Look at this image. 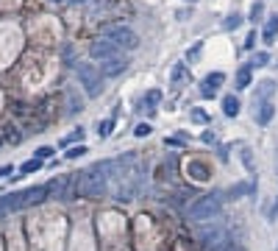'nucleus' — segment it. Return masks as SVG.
I'll list each match as a JSON object with an SVG mask.
<instances>
[{
    "mask_svg": "<svg viewBox=\"0 0 278 251\" xmlns=\"http://www.w3.org/2000/svg\"><path fill=\"white\" fill-rule=\"evenodd\" d=\"M239 109H242V104H239V98H236V95H225V98H222V115H225V118H236Z\"/></svg>",
    "mask_w": 278,
    "mask_h": 251,
    "instance_id": "9d476101",
    "label": "nucleus"
},
{
    "mask_svg": "<svg viewBox=\"0 0 278 251\" xmlns=\"http://www.w3.org/2000/svg\"><path fill=\"white\" fill-rule=\"evenodd\" d=\"M256 120H259V126H267L273 120V115H276V104L273 101H267V104H262V106H256Z\"/></svg>",
    "mask_w": 278,
    "mask_h": 251,
    "instance_id": "f8f14e48",
    "label": "nucleus"
},
{
    "mask_svg": "<svg viewBox=\"0 0 278 251\" xmlns=\"http://www.w3.org/2000/svg\"><path fill=\"white\" fill-rule=\"evenodd\" d=\"M253 45H256V31H250V34H248V39H245L242 48L245 50H253Z\"/></svg>",
    "mask_w": 278,
    "mask_h": 251,
    "instance_id": "a878e982",
    "label": "nucleus"
},
{
    "mask_svg": "<svg viewBox=\"0 0 278 251\" xmlns=\"http://www.w3.org/2000/svg\"><path fill=\"white\" fill-rule=\"evenodd\" d=\"M184 81H189V67L184 62H178V64H173V73H170V84L173 87H181Z\"/></svg>",
    "mask_w": 278,
    "mask_h": 251,
    "instance_id": "1a4fd4ad",
    "label": "nucleus"
},
{
    "mask_svg": "<svg viewBox=\"0 0 278 251\" xmlns=\"http://www.w3.org/2000/svg\"><path fill=\"white\" fill-rule=\"evenodd\" d=\"M242 162L248 167V173H253V159H250V148H242Z\"/></svg>",
    "mask_w": 278,
    "mask_h": 251,
    "instance_id": "b1692460",
    "label": "nucleus"
},
{
    "mask_svg": "<svg viewBox=\"0 0 278 251\" xmlns=\"http://www.w3.org/2000/svg\"><path fill=\"white\" fill-rule=\"evenodd\" d=\"M75 70H78V81H81V87L86 90V95L89 98L100 95V90H103V78H100V73L95 70V64H75Z\"/></svg>",
    "mask_w": 278,
    "mask_h": 251,
    "instance_id": "7ed1b4c3",
    "label": "nucleus"
},
{
    "mask_svg": "<svg viewBox=\"0 0 278 251\" xmlns=\"http://www.w3.org/2000/svg\"><path fill=\"white\" fill-rule=\"evenodd\" d=\"M89 53H92V59H100V62H111V59H117L120 48H117V45H111L109 39H97L95 45L89 48Z\"/></svg>",
    "mask_w": 278,
    "mask_h": 251,
    "instance_id": "20e7f679",
    "label": "nucleus"
},
{
    "mask_svg": "<svg viewBox=\"0 0 278 251\" xmlns=\"http://www.w3.org/2000/svg\"><path fill=\"white\" fill-rule=\"evenodd\" d=\"M208 251H245L239 243H231V240H225V243L214 246V249H208Z\"/></svg>",
    "mask_w": 278,
    "mask_h": 251,
    "instance_id": "6ab92c4d",
    "label": "nucleus"
},
{
    "mask_svg": "<svg viewBox=\"0 0 278 251\" xmlns=\"http://www.w3.org/2000/svg\"><path fill=\"white\" fill-rule=\"evenodd\" d=\"M189 170H192V173H198V176H195V179H208V173H206V167H203V165H198V162H192V165H189Z\"/></svg>",
    "mask_w": 278,
    "mask_h": 251,
    "instance_id": "aec40b11",
    "label": "nucleus"
},
{
    "mask_svg": "<svg viewBox=\"0 0 278 251\" xmlns=\"http://www.w3.org/2000/svg\"><path fill=\"white\" fill-rule=\"evenodd\" d=\"M11 170H14V167H11V165H3V167H0V179H6V176H8V173H11Z\"/></svg>",
    "mask_w": 278,
    "mask_h": 251,
    "instance_id": "c85d7f7f",
    "label": "nucleus"
},
{
    "mask_svg": "<svg viewBox=\"0 0 278 251\" xmlns=\"http://www.w3.org/2000/svg\"><path fill=\"white\" fill-rule=\"evenodd\" d=\"M276 34H278V14H270L267 22H264V28H262V39L267 42V45H273Z\"/></svg>",
    "mask_w": 278,
    "mask_h": 251,
    "instance_id": "6e6552de",
    "label": "nucleus"
},
{
    "mask_svg": "<svg viewBox=\"0 0 278 251\" xmlns=\"http://www.w3.org/2000/svg\"><path fill=\"white\" fill-rule=\"evenodd\" d=\"M262 14H264V0H256V3H253V6H250L248 22H253V25H256V22L262 20Z\"/></svg>",
    "mask_w": 278,
    "mask_h": 251,
    "instance_id": "dca6fc26",
    "label": "nucleus"
},
{
    "mask_svg": "<svg viewBox=\"0 0 278 251\" xmlns=\"http://www.w3.org/2000/svg\"><path fill=\"white\" fill-rule=\"evenodd\" d=\"M159 104H161V92L159 90H150L145 95V109H147V115H156V112H159Z\"/></svg>",
    "mask_w": 278,
    "mask_h": 251,
    "instance_id": "ddd939ff",
    "label": "nucleus"
},
{
    "mask_svg": "<svg viewBox=\"0 0 278 251\" xmlns=\"http://www.w3.org/2000/svg\"><path fill=\"white\" fill-rule=\"evenodd\" d=\"M114 120H117L114 115H111V118H106V120H100V123H97V137H100V139H106V137H109V134H111V128H114Z\"/></svg>",
    "mask_w": 278,
    "mask_h": 251,
    "instance_id": "2eb2a0df",
    "label": "nucleus"
},
{
    "mask_svg": "<svg viewBox=\"0 0 278 251\" xmlns=\"http://www.w3.org/2000/svg\"><path fill=\"white\" fill-rule=\"evenodd\" d=\"M245 22V17L239 11H234V14H228V17H225V20H222V31H236V28L242 25Z\"/></svg>",
    "mask_w": 278,
    "mask_h": 251,
    "instance_id": "4468645a",
    "label": "nucleus"
},
{
    "mask_svg": "<svg viewBox=\"0 0 278 251\" xmlns=\"http://www.w3.org/2000/svg\"><path fill=\"white\" fill-rule=\"evenodd\" d=\"M189 120H192V123H201V126H203V123H208V115L201 109V106H195V109L189 112Z\"/></svg>",
    "mask_w": 278,
    "mask_h": 251,
    "instance_id": "a211bd4d",
    "label": "nucleus"
},
{
    "mask_svg": "<svg viewBox=\"0 0 278 251\" xmlns=\"http://www.w3.org/2000/svg\"><path fill=\"white\" fill-rule=\"evenodd\" d=\"M184 3H189V6H192V3H198V0H184Z\"/></svg>",
    "mask_w": 278,
    "mask_h": 251,
    "instance_id": "c756f323",
    "label": "nucleus"
},
{
    "mask_svg": "<svg viewBox=\"0 0 278 251\" xmlns=\"http://www.w3.org/2000/svg\"><path fill=\"white\" fill-rule=\"evenodd\" d=\"M125 70H128V59H111V62H103L100 64V73H103L106 78H114V76H123Z\"/></svg>",
    "mask_w": 278,
    "mask_h": 251,
    "instance_id": "0eeeda50",
    "label": "nucleus"
},
{
    "mask_svg": "<svg viewBox=\"0 0 278 251\" xmlns=\"http://www.w3.org/2000/svg\"><path fill=\"white\" fill-rule=\"evenodd\" d=\"M39 167H42V159H28L25 165H22V173H34Z\"/></svg>",
    "mask_w": 278,
    "mask_h": 251,
    "instance_id": "412c9836",
    "label": "nucleus"
},
{
    "mask_svg": "<svg viewBox=\"0 0 278 251\" xmlns=\"http://www.w3.org/2000/svg\"><path fill=\"white\" fill-rule=\"evenodd\" d=\"M103 39H109L111 45H117L120 50H137L139 48V34L131 25H111L103 31Z\"/></svg>",
    "mask_w": 278,
    "mask_h": 251,
    "instance_id": "f03ea898",
    "label": "nucleus"
},
{
    "mask_svg": "<svg viewBox=\"0 0 278 251\" xmlns=\"http://www.w3.org/2000/svg\"><path fill=\"white\" fill-rule=\"evenodd\" d=\"M250 78H253V67H250V62H248V64H242V67L236 70V90H248Z\"/></svg>",
    "mask_w": 278,
    "mask_h": 251,
    "instance_id": "9b49d317",
    "label": "nucleus"
},
{
    "mask_svg": "<svg viewBox=\"0 0 278 251\" xmlns=\"http://www.w3.org/2000/svg\"><path fill=\"white\" fill-rule=\"evenodd\" d=\"M89 151V148L86 145H78V148H70L67 151V159H78V156H83V153Z\"/></svg>",
    "mask_w": 278,
    "mask_h": 251,
    "instance_id": "5701e85b",
    "label": "nucleus"
},
{
    "mask_svg": "<svg viewBox=\"0 0 278 251\" xmlns=\"http://www.w3.org/2000/svg\"><path fill=\"white\" fill-rule=\"evenodd\" d=\"M50 153H53V148H39V151H36V159H48Z\"/></svg>",
    "mask_w": 278,
    "mask_h": 251,
    "instance_id": "bb28decb",
    "label": "nucleus"
},
{
    "mask_svg": "<svg viewBox=\"0 0 278 251\" xmlns=\"http://www.w3.org/2000/svg\"><path fill=\"white\" fill-rule=\"evenodd\" d=\"M203 142H214V131H211V128H206V131H203Z\"/></svg>",
    "mask_w": 278,
    "mask_h": 251,
    "instance_id": "cd10ccee",
    "label": "nucleus"
},
{
    "mask_svg": "<svg viewBox=\"0 0 278 251\" xmlns=\"http://www.w3.org/2000/svg\"><path fill=\"white\" fill-rule=\"evenodd\" d=\"M273 95H276V81H273V78L259 81L256 90H253V109L262 106V104H267V101H273Z\"/></svg>",
    "mask_w": 278,
    "mask_h": 251,
    "instance_id": "39448f33",
    "label": "nucleus"
},
{
    "mask_svg": "<svg viewBox=\"0 0 278 251\" xmlns=\"http://www.w3.org/2000/svg\"><path fill=\"white\" fill-rule=\"evenodd\" d=\"M222 81H225V73H208L206 78L201 81V98H214L217 95V90L222 87Z\"/></svg>",
    "mask_w": 278,
    "mask_h": 251,
    "instance_id": "423d86ee",
    "label": "nucleus"
},
{
    "mask_svg": "<svg viewBox=\"0 0 278 251\" xmlns=\"http://www.w3.org/2000/svg\"><path fill=\"white\" fill-rule=\"evenodd\" d=\"M267 62H270V53H267V50H259V53L250 59V67H253V70H256V67H264Z\"/></svg>",
    "mask_w": 278,
    "mask_h": 251,
    "instance_id": "f3484780",
    "label": "nucleus"
},
{
    "mask_svg": "<svg viewBox=\"0 0 278 251\" xmlns=\"http://www.w3.org/2000/svg\"><path fill=\"white\" fill-rule=\"evenodd\" d=\"M70 3H86V0H70Z\"/></svg>",
    "mask_w": 278,
    "mask_h": 251,
    "instance_id": "7c9ffc66",
    "label": "nucleus"
},
{
    "mask_svg": "<svg viewBox=\"0 0 278 251\" xmlns=\"http://www.w3.org/2000/svg\"><path fill=\"white\" fill-rule=\"evenodd\" d=\"M222 212V198L220 193H208V195H201L198 201L189 204V221L195 223H206L211 218H217Z\"/></svg>",
    "mask_w": 278,
    "mask_h": 251,
    "instance_id": "f257e3e1",
    "label": "nucleus"
},
{
    "mask_svg": "<svg viewBox=\"0 0 278 251\" xmlns=\"http://www.w3.org/2000/svg\"><path fill=\"white\" fill-rule=\"evenodd\" d=\"M245 193H250V184H236V187L228 190L231 198H236V195H245Z\"/></svg>",
    "mask_w": 278,
    "mask_h": 251,
    "instance_id": "4be33fe9",
    "label": "nucleus"
},
{
    "mask_svg": "<svg viewBox=\"0 0 278 251\" xmlns=\"http://www.w3.org/2000/svg\"><path fill=\"white\" fill-rule=\"evenodd\" d=\"M150 131H153V128H150V126H147V123H139L137 128H134V134H137V137H147V134H150Z\"/></svg>",
    "mask_w": 278,
    "mask_h": 251,
    "instance_id": "393cba45",
    "label": "nucleus"
}]
</instances>
